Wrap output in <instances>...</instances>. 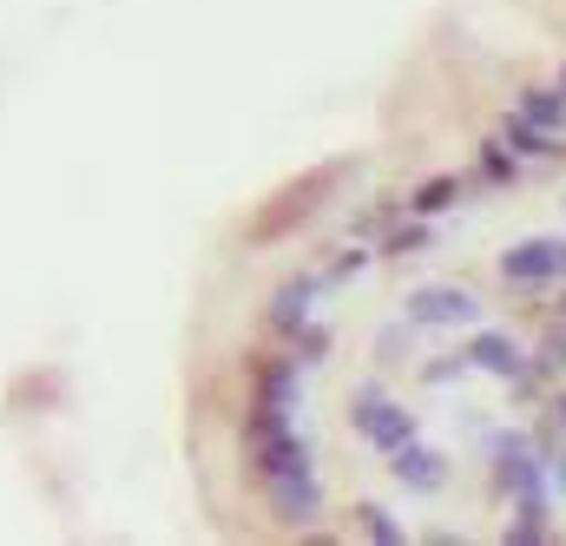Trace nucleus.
I'll use <instances>...</instances> for the list:
<instances>
[{
    "mask_svg": "<svg viewBox=\"0 0 566 546\" xmlns=\"http://www.w3.org/2000/svg\"><path fill=\"white\" fill-rule=\"evenodd\" d=\"M356 171V158H323V165H310L303 178H290L283 191H271L258 211H251V224H244V244H258V251H271L283 238H296L323 204H329V191H343V178Z\"/></svg>",
    "mask_w": 566,
    "mask_h": 546,
    "instance_id": "f257e3e1",
    "label": "nucleus"
},
{
    "mask_svg": "<svg viewBox=\"0 0 566 546\" xmlns=\"http://www.w3.org/2000/svg\"><path fill=\"white\" fill-rule=\"evenodd\" d=\"M244 461H251V474L258 481H271V474H303V468H316V454H310V441H303V428H296V414H277V409H244Z\"/></svg>",
    "mask_w": 566,
    "mask_h": 546,
    "instance_id": "f03ea898",
    "label": "nucleus"
},
{
    "mask_svg": "<svg viewBox=\"0 0 566 546\" xmlns=\"http://www.w3.org/2000/svg\"><path fill=\"white\" fill-rule=\"evenodd\" d=\"M349 428H356L376 454H396L402 441H416V414L402 409L396 396H382L376 382H356V389H349Z\"/></svg>",
    "mask_w": 566,
    "mask_h": 546,
    "instance_id": "7ed1b4c3",
    "label": "nucleus"
},
{
    "mask_svg": "<svg viewBox=\"0 0 566 546\" xmlns=\"http://www.w3.org/2000/svg\"><path fill=\"white\" fill-rule=\"evenodd\" d=\"M402 316L416 329H468V323H481V303L461 283H422V290L402 296Z\"/></svg>",
    "mask_w": 566,
    "mask_h": 546,
    "instance_id": "20e7f679",
    "label": "nucleus"
},
{
    "mask_svg": "<svg viewBox=\"0 0 566 546\" xmlns=\"http://www.w3.org/2000/svg\"><path fill=\"white\" fill-rule=\"evenodd\" d=\"M264 487V501H271V514H277V527H316L323 521V481H316V468H303V474H271V481H258Z\"/></svg>",
    "mask_w": 566,
    "mask_h": 546,
    "instance_id": "39448f33",
    "label": "nucleus"
},
{
    "mask_svg": "<svg viewBox=\"0 0 566 546\" xmlns=\"http://www.w3.org/2000/svg\"><path fill=\"white\" fill-rule=\"evenodd\" d=\"M251 402H258V409H277V414L303 409V369H296V356H290V349L251 363Z\"/></svg>",
    "mask_w": 566,
    "mask_h": 546,
    "instance_id": "423d86ee",
    "label": "nucleus"
},
{
    "mask_svg": "<svg viewBox=\"0 0 566 546\" xmlns=\"http://www.w3.org/2000/svg\"><path fill=\"white\" fill-rule=\"evenodd\" d=\"M501 276L521 283V290H541V283H560V238H521L501 251Z\"/></svg>",
    "mask_w": 566,
    "mask_h": 546,
    "instance_id": "0eeeda50",
    "label": "nucleus"
},
{
    "mask_svg": "<svg viewBox=\"0 0 566 546\" xmlns=\"http://www.w3.org/2000/svg\"><path fill=\"white\" fill-rule=\"evenodd\" d=\"M316 296H323V276H316V271L283 276L277 296H271V309H264V329H271V336H290L296 323H310V316H316Z\"/></svg>",
    "mask_w": 566,
    "mask_h": 546,
    "instance_id": "6e6552de",
    "label": "nucleus"
},
{
    "mask_svg": "<svg viewBox=\"0 0 566 546\" xmlns=\"http://www.w3.org/2000/svg\"><path fill=\"white\" fill-rule=\"evenodd\" d=\"M389 474H396L409 494H441V487H448V454L428 448V441H402V448L389 454Z\"/></svg>",
    "mask_w": 566,
    "mask_h": 546,
    "instance_id": "1a4fd4ad",
    "label": "nucleus"
},
{
    "mask_svg": "<svg viewBox=\"0 0 566 546\" xmlns=\"http://www.w3.org/2000/svg\"><path fill=\"white\" fill-rule=\"evenodd\" d=\"M468 369H481V376H501V382H514L521 369H527V349L507 336V329H474V343H468Z\"/></svg>",
    "mask_w": 566,
    "mask_h": 546,
    "instance_id": "9d476101",
    "label": "nucleus"
},
{
    "mask_svg": "<svg viewBox=\"0 0 566 546\" xmlns=\"http://www.w3.org/2000/svg\"><path fill=\"white\" fill-rule=\"evenodd\" d=\"M468 198V178H454V171H434V178H422L409 198H402V211H416V218H441V211H454Z\"/></svg>",
    "mask_w": 566,
    "mask_h": 546,
    "instance_id": "9b49d317",
    "label": "nucleus"
},
{
    "mask_svg": "<svg viewBox=\"0 0 566 546\" xmlns=\"http://www.w3.org/2000/svg\"><path fill=\"white\" fill-rule=\"evenodd\" d=\"M501 145H507L514 158H560V133H541V126L521 119V113L501 119Z\"/></svg>",
    "mask_w": 566,
    "mask_h": 546,
    "instance_id": "f8f14e48",
    "label": "nucleus"
},
{
    "mask_svg": "<svg viewBox=\"0 0 566 546\" xmlns=\"http://www.w3.org/2000/svg\"><path fill=\"white\" fill-rule=\"evenodd\" d=\"M349 527H356L363 540H376V546H402L409 540V527H402L389 507H376V501H356V507H349Z\"/></svg>",
    "mask_w": 566,
    "mask_h": 546,
    "instance_id": "ddd939ff",
    "label": "nucleus"
},
{
    "mask_svg": "<svg viewBox=\"0 0 566 546\" xmlns=\"http://www.w3.org/2000/svg\"><path fill=\"white\" fill-rule=\"evenodd\" d=\"M514 113H521V119H534L541 133H566V93H547V86H527Z\"/></svg>",
    "mask_w": 566,
    "mask_h": 546,
    "instance_id": "4468645a",
    "label": "nucleus"
},
{
    "mask_svg": "<svg viewBox=\"0 0 566 546\" xmlns=\"http://www.w3.org/2000/svg\"><path fill=\"white\" fill-rule=\"evenodd\" d=\"M507 540L514 546L547 540V494H521V501H514V527H507Z\"/></svg>",
    "mask_w": 566,
    "mask_h": 546,
    "instance_id": "2eb2a0df",
    "label": "nucleus"
},
{
    "mask_svg": "<svg viewBox=\"0 0 566 546\" xmlns=\"http://www.w3.org/2000/svg\"><path fill=\"white\" fill-rule=\"evenodd\" d=\"M283 343H290V356H296V369H316V363L329 356V329H323L316 316H310V323H296V329H290Z\"/></svg>",
    "mask_w": 566,
    "mask_h": 546,
    "instance_id": "dca6fc26",
    "label": "nucleus"
},
{
    "mask_svg": "<svg viewBox=\"0 0 566 546\" xmlns=\"http://www.w3.org/2000/svg\"><path fill=\"white\" fill-rule=\"evenodd\" d=\"M369 349H376V363H409V356H416V323H409V316H396V323H382Z\"/></svg>",
    "mask_w": 566,
    "mask_h": 546,
    "instance_id": "f3484780",
    "label": "nucleus"
},
{
    "mask_svg": "<svg viewBox=\"0 0 566 546\" xmlns=\"http://www.w3.org/2000/svg\"><path fill=\"white\" fill-rule=\"evenodd\" d=\"M369 258H376V251H363V244H343V251H336V258H329V264H323V290H336V283H349V276H363L369 271Z\"/></svg>",
    "mask_w": 566,
    "mask_h": 546,
    "instance_id": "a211bd4d",
    "label": "nucleus"
},
{
    "mask_svg": "<svg viewBox=\"0 0 566 546\" xmlns=\"http://www.w3.org/2000/svg\"><path fill=\"white\" fill-rule=\"evenodd\" d=\"M481 178H488V185H514V178H521V158H514L507 145H481Z\"/></svg>",
    "mask_w": 566,
    "mask_h": 546,
    "instance_id": "6ab92c4d",
    "label": "nucleus"
},
{
    "mask_svg": "<svg viewBox=\"0 0 566 546\" xmlns=\"http://www.w3.org/2000/svg\"><path fill=\"white\" fill-rule=\"evenodd\" d=\"M468 376V349L461 356H448V363H428L422 369V382H434V389H448V382H461Z\"/></svg>",
    "mask_w": 566,
    "mask_h": 546,
    "instance_id": "aec40b11",
    "label": "nucleus"
},
{
    "mask_svg": "<svg viewBox=\"0 0 566 546\" xmlns=\"http://www.w3.org/2000/svg\"><path fill=\"white\" fill-rule=\"evenodd\" d=\"M554 421H560V428H566V396H560V402H554Z\"/></svg>",
    "mask_w": 566,
    "mask_h": 546,
    "instance_id": "412c9836",
    "label": "nucleus"
},
{
    "mask_svg": "<svg viewBox=\"0 0 566 546\" xmlns=\"http://www.w3.org/2000/svg\"><path fill=\"white\" fill-rule=\"evenodd\" d=\"M560 283H566V244H560Z\"/></svg>",
    "mask_w": 566,
    "mask_h": 546,
    "instance_id": "4be33fe9",
    "label": "nucleus"
},
{
    "mask_svg": "<svg viewBox=\"0 0 566 546\" xmlns=\"http://www.w3.org/2000/svg\"><path fill=\"white\" fill-rule=\"evenodd\" d=\"M560 93H566V73H560Z\"/></svg>",
    "mask_w": 566,
    "mask_h": 546,
    "instance_id": "5701e85b",
    "label": "nucleus"
}]
</instances>
